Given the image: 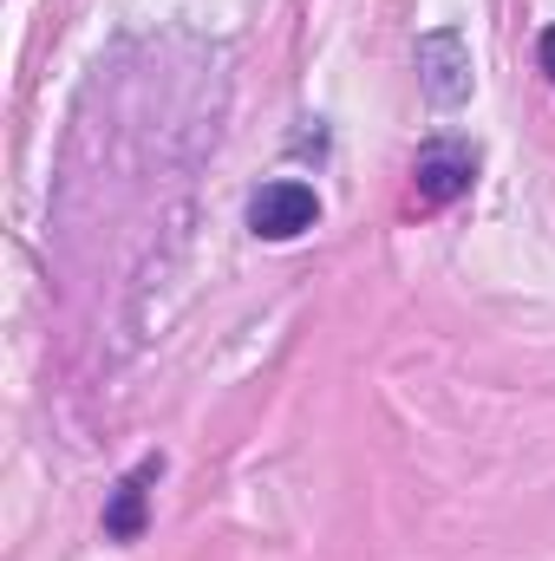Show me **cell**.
Masks as SVG:
<instances>
[{
    "instance_id": "3957f363",
    "label": "cell",
    "mask_w": 555,
    "mask_h": 561,
    "mask_svg": "<svg viewBox=\"0 0 555 561\" xmlns=\"http://www.w3.org/2000/svg\"><path fill=\"white\" fill-rule=\"evenodd\" d=\"M471 183H477V157L464 144H424L418 150V163H412L418 209H444V203L471 196Z\"/></svg>"
},
{
    "instance_id": "277c9868",
    "label": "cell",
    "mask_w": 555,
    "mask_h": 561,
    "mask_svg": "<svg viewBox=\"0 0 555 561\" xmlns=\"http://www.w3.org/2000/svg\"><path fill=\"white\" fill-rule=\"evenodd\" d=\"M163 477V457H144L132 477H118L112 503H105V536L112 542H138L144 536V503H150V483Z\"/></svg>"
},
{
    "instance_id": "6da1fadb",
    "label": "cell",
    "mask_w": 555,
    "mask_h": 561,
    "mask_svg": "<svg viewBox=\"0 0 555 561\" xmlns=\"http://www.w3.org/2000/svg\"><path fill=\"white\" fill-rule=\"evenodd\" d=\"M320 222V196L307 190V183H294V176H275V183H262L256 196H249V229L262 236V242H294V236H307Z\"/></svg>"
},
{
    "instance_id": "5b68a950",
    "label": "cell",
    "mask_w": 555,
    "mask_h": 561,
    "mask_svg": "<svg viewBox=\"0 0 555 561\" xmlns=\"http://www.w3.org/2000/svg\"><path fill=\"white\" fill-rule=\"evenodd\" d=\"M543 66H550V79H555V26L543 33Z\"/></svg>"
},
{
    "instance_id": "7a4b0ae2",
    "label": "cell",
    "mask_w": 555,
    "mask_h": 561,
    "mask_svg": "<svg viewBox=\"0 0 555 561\" xmlns=\"http://www.w3.org/2000/svg\"><path fill=\"white\" fill-rule=\"evenodd\" d=\"M418 85H424V99L444 105V112L471 99V46H464V33L438 26V33L418 39Z\"/></svg>"
}]
</instances>
